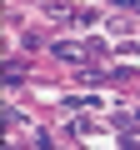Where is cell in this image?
<instances>
[{"label": "cell", "mask_w": 140, "mask_h": 150, "mask_svg": "<svg viewBox=\"0 0 140 150\" xmlns=\"http://www.w3.org/2000/svg\"><path fill=\"white\" fill-rule=\"evenodd\" d=\"M50 55H55V60H65V65H80V60H85V45H75V40H55V45H50Z\"/></svg>", "instance_id": "1"}]
</instances>
